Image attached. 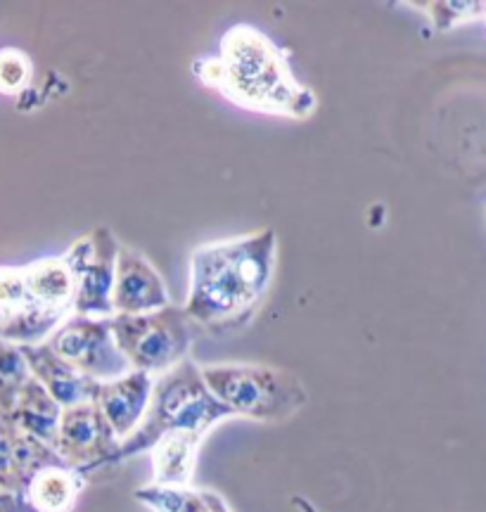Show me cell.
Returning <instances> with one entry per match:
<instances>
[{"label": "cell", "instance_id": "obj_1", "mask_svg": "<svg viewBox=\"0 0 486 512\" xmlns=\"http://www.w3.org/2000/svg\"><path fill=\"white\" fill-rule=\"evenodd\" d=\"M278 264L276 230L197 247L190 256L185 316L211 335H228L257 316Z\"/></svg>", "mask_w": 486, "mask_h": 512}, {"label": "cell", "instance_id": "obj_2", "mask_svg": "<svg viewBox=\"0 0 486 512\" xmlns=\"http://www.w3.org/2000/svg\"><path fill=\"white\" fill-rule=\"evenodd\" d=\"M195 74L245 110L306 119L318 105L313 91L294 79L285 50L247 24L230 29L221 38V55L197 62Z\"/></svg>", "mask_w": 486, "mask_h": 512}, {"label": "cell", "instance_id": "obj_3", "mask_svg": "<svg viewBox=\"0 0 486 512\" xmlns=\"http://www.w3.org/2000/svg\"><path fill=\"white\" fill-rule=\"evenodd\" d=\"M228 418H233V413L211 394L202 377V366L188 358L169 373L155 377L143 422L131 437L121 441L119 451L107 463V470L119 467L124 460L136 458L140 453H150V448L166 434L190 432L207 437L219 422Z\"/></svg>", "mask_w": 486, "mask_h": 512}, {"label": "cell", "instance_id": "obj_4", "mask_svg": "<svg viewBox=\"0 0 486 512\" xmlns=\"http://www.w3.org/2000/svg\"><path fill=\"white\" fill-rule=\"evenodd\" d=\"M202 377L233 418L285 422L309 401L297 375L261 363H209Z\"/></svg>", "mask_w": 486, "mask_h": 512}, {"label": "cell", "instance_id": "obj_5", "mask_svg": "<svg viewBox=\"0 0 486 512\" xmlns=\"http://www.w3.org/2000/svg\"><path fill=\"white\" fill-rule=\"evenodd\" d=\"M112 332L131 370L152 377L188 361L193 347V323L174 304L140 316H112Z\"/></svg>", "mask_w": 486, "mask_h": 512}, {"label": "cell", "instance_id": "obj_6", "mask_svg": "<svg viewBox=\"0 0 486 512\" xmlns=\"http://www.w3.org/2000/svg\"><path fill=\"white\" fill-rule=\"evenodd\" d=\"M119 240L110 228L98 226L91 233L81 235L67 249L65 261L72 268L76 280L72 313L91 318H112V290L117 273Z\"/></svg>", "mask_w": 486, "mask_h": 512}, {"label": "cell", "instance_id": "obj_7", "mask_svg": "<svg viewBox=\"0 0 486 512\" xmlns=\"http://www.w3.org/2000/svg\"><path fill=\"white\" fill-rule=\"evenodd\" d=\"M48 347L95 382H110L131 373L129 361L117 347L112 318L72 313L48 339Z\"/></svg>", "mask_w": 486, "mask_h": 512}, {"label": "cell", "instance_id": "obj_8", "mask_svg": "<svg viewBox=\"0 0 486 512\" xmlns=\"http://www.w3.org/2000/svg\"><path fill=\"white\" fill-rule=\"evenodd\" d=\"M119 444L121 439L114 434L95 401L79 403V406L62 411L55 451L86 479L93 472L107 470V463L119 451Z\"/></svg>", "mask_w": 486, "mask_h": 512}, {"label": "cell", "instance_id": "obj_9", "mask_svg": "<svg viewBox=\"0 0 486 512\" xmlns=\"http://www.w3.org/2000/svg\"><path fill=\"white\" fill-rule=\"evenodd\" d=\"M169 304V290L157 268L138 249L121 245L112 290L114 316H140L166 309Z\"/></svg>", "mask_w": 486, "mask_h": 512}, {"label": "cell", "instance_id": "obj_10", "mask_svg": "<svg viewBox=\"0 0 486 512\" xmlns=\"http://www.w3.org/2000/svg\"><path fill=\"white\" fill-rule=\"evenodd\" d=\"M60 463L65 460L53 446L17 430L8 415L0 411V489L24 494L36 472Z\"/></svg>", "mask_w": 486, "mask_h": 512}, {"label": "cell", "instance_id": "obj_11", "mask_svg": "<svg viewBox=\"0 0 486 512\" xmlns=\"http://www.w3.org/2000/svg\"><path fill=\"white\" fill-rule=\"evenodd\" d=\"M152 387H155V377L138 373V370H131L117 380L100 382L95 406L100 408V413L105 415L121 441L131 437L143 422L147 406H150Z\"/></svg>", "mask_w": 486, "mask_h": 512}, {"label": "cell", "instance_id": "obj_12", "mask_svg": "<svg viewBox=\"0 0 486 512\" xmlns=\"http://www.w3.org/2000/svg\"><path fill=\"white\" fill-rule=\"evenodd\" d=\"M22 354L27 358L31 377L46 387V392L60 403L62 408L79 406V403H91L98 394L100 382L91 380L79 373L72 363L57 356L48 344H36V347H22Z\"/></svg>", "mask_w": 486, "mask_h": 512}, {"label": "cell", "instance_id": "obj_13", "mask_svg": "<svg viewBox=\"0 0 486 512\" xmlns=\"http://www.w3.org/2000/svg\"><path fill=\"white\" fill-rule=\"evenodd\" d=\"M62 411H65V408L46 392V387L31 377L5 415H8L17 430H22L24 434H29V437L55 448Z\"/></svg>", "mask_w": 486, "mask_h": 512}, {"label": "cell", "instance_id": "obj_14", "mask_svg": "<svg viewBox=\"0 0 486 512\" xmlns=\"http://www.w3.org/2000/svg\"><path fill=\"white\" fill-rule=\"evenodd\" d=\"M200 434L174 432L166 434L150 448L152 479L155 486H190L193 484L197 458L202 446Z\"/></svg>", "mask_w": 486, "mask_h": 512}, {"label": "cell", "instance_id": "obj_15", "mask_svg": "<svg viewBox=\"0 0 486 512\" xmlns=\"http://www.w3.org/2000/svg\"><path fill=\"white\" fill-rule=\"evenodd\" d=\"M86 484L88 479L79 470H74L67 463H60L36 472L24 496H27L29 505L36 512H72Z\"/></svg>", "mask_w": 486, "mask_h": 512}, {"label": "cell", "instance_id": "obj_16", "mask_svg": "<svg viewBox=\"0 0 486 512\" xmlns=\"http://www.w3.org/2000/svg\"><path fill=\"white\" fill-rule=\"evenodd\" d=\"M24 283L36 306L72 313L76 280L65 256H46L24 266Z\"/></svg>", "mask_w": 486, "mask_h": 512}, {"label": "cell", "instance_id": "obj_17", "mask_svg": "<svg viewBox=\"0 0 486 512\" xmlns=\"http://www.w3.org/2000/svg\"><path fill=\"white\" fill-rule=\"evenodd\" d=\"M133 496L152 512H233L216 491L195 486L145 484Z\"/></svg>", "mask_w": 486, "mask_h": 512}, {"label": "cell", "instance_id": "obj_18", "mask_svg": "<svg viewBox=\"0 0 486 512\" xmlns=\"http://www.w3.org/2000/svg\"><path fill=\"white\" fill-rule=\"evenodd\" d=\"M69 316H72V313L31 304L27 309L12 313V316L0 318V337L17 344V347L46 344L50 335H53Z\"/></svg>", "mask_w": 486, "mask_h": 512}, {"label": "cell", "instance_id": "obj_19", "mask_svg": "<svg viewBox=\"0 0 486 512\" xmlns=\"http://www.w3.org/2000/svg\"><path fill=\"white\" fill-rule=\"evenodd\" d=\"M31 380V370L22 347L0 337V411L8 413L17 394Z\"/></svg>", "mask_w": 486, "mask_h": 512}, {"label": "cell", "instance_id": "obj_20", "mask_svg": "<svg viewBox=\"0 0 486 512\" xmlns=\"http://www.w3.org/2000/svg\"><path fill=\"white\" fill-rule=\"evenodd\" d=\"M31 76H34V64L29 55L17 48L0 50V95H24L31 86Z\"/></svg>", "mask_w": 486, "mask_h": 512}, {"label": "cell", "instance_id": "obj_21", "mask_svg": "<svg viewBox=\"0 0 486 512\" xmlns=\"http://www.w3.org/2000/svg\"><path fill=\"white\" fill-rule=\"evenodd\" d=\"M27 283H24V268L0 266V318L31 306Z\"/></svg>", "mask_w": 486, "mask_h": 512}, {"label": "cell", "instance_id": "obj_22", "mask_svg": "<svg viewBox=\"0 0 486 512\" xmlns=\"http://www.w3.org/2000/svg\"><path fill=\"white\" fill-rule=\"evenodd\" d=\"M427 15L437 31H449L463 22H472L486 15V3H427Z\"/></svg>", "mask_w": 486, "mask_h": 512}, {"label": "cell", "instance_id": "obj_23", "mask_svg": "<svg viewBox=\"0 0 486 512\" xmlns=\"http://www.w3.org/2000/svg\"><path fill=\"white\" fill-rule=\"evenodd\" d=\"M0 512H36L31 508L24 494H10V491H0Z\"/></svg>", "mask_w": 486, "mask_h": 512}, {"label": "cell", "instance_id": "obj_24", "mask_svg": "<svg viewBox=\"0 0 486 512\" xmlns=\"http://www.w3.org/2000/svg\"><path fill=\"white\" fill-rule=\"evenodd\" d=\"M484 22H486V15H484Z\"/></svg>", "mask_w": 486, "mask_h": 512}, {"label": "cell", "instance_id": "obj_25", "mask_svg": "<svg viewBox=\"0 0 486 512\" xmlns=\"http://www.w3.org/2000/svg\"><path fill=\"white\" fill-rule=\"evenodd\" d=\"M0 491H3V489H0Z\"/></svg>", "mask_w": 486, "mask_h": 512}]
</instances>
